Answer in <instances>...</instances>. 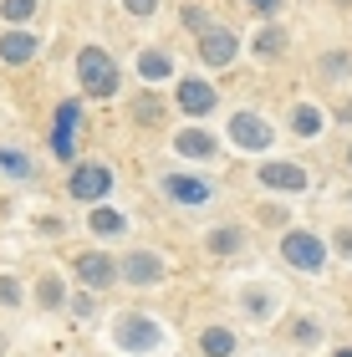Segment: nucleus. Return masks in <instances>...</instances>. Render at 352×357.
<instances>
[{
	"mask_svg": "<svg viewBox=\"0 0 352 357\" xmlns=\"http://www.w3.org/2000/svg\"><path fill=\"white\" fill-rule=\"evenodd\" d=\"M174 102H179L189 118H204V112L215 107V87H210V82H199V77H184L179 92H174Z\"/></svg>",
	"mask_w": 352,
	"mask_h": 357,
	"instance_id": "7",
	"label": "nucleus"
},
{
	"mask_svg": "<svg viewBox=\"0 0 352 357\" xmlns=\"http://www.w3.org/2000/svg\"><path fill=\"white\" fill-rule=\"evenodd\" d=\"M118 347L123 352H148V347H158V321H148V317H123L118 321Z\"/></svg>",
	"mask_w": 352,
	"mask_h": 357,
	"instance_id": "6",
	"label": "nucleus"
},
{
	"mask_svg": "<svg viewBox=\"0 0 352 357\" xmlns=\"http://www.w3.org/2000/svg\"><path fill=\"white\" fill-rule=\"evenodd\" d=\"M337 357H352V352H347V347H342V352H337Z\"/></svg>",
	"mask_w": 352,
	"mask_h": 357,
	"instance_id": "31",
	"label": "nucleus"
},
{
	"mask_svg": "<svg viewBox=\"0 0 352 357\" xmlns=\"http://www.w3.org/2000/svg\"><path fill=\"white\" fill-rule=\"evenodd\" d=\"M41 306H61V281H52V275L41 281Z\"/></svg>",
	"mask_w": 352,
	"mask_h": 357,
	"instance_id": "25",
	"label": "nucleus"
},
{
	"mask_svg": "<svg viewBox=\"0 0 352 357\" xmlns=\"http://www.w3.org/2000/svg\"><path fill=\"white\" fill-rule=\"evenodd\" d=\"M184 26H189V31H199V36L210 31V26H204V10H199V6H189V10H184Z\"/></svg>",
	"mask_w": 352,
	"mask_h": 357,
	"instance_id": "26",
	"label": "nucleus"
},
{
	"mask_svg": "<svg viewBox=\"0 0 352 357\" xmlns=\"http://www.w3.org/2000/svg\"><path fill=\"white\" fill-rule=\"evenodd\" d=\"M169 72H174V61H169L164 52H143V56H138V77H143V82H164Z\"/></svg>",
	"mask_w": 352,
	"mask_h": 357,
	"instance_id": "16",
	"label": "nucleus"
},
{
	"mask_svg": "<svg viewBox=\"0 0 352 357\" xmlns=\"http://www.w3.org/2000/svg\"><path fill=\"white\" fill-rule=\"evenodd\" d=\"M199 56L210 61V67H230L235 61V36L230 31H204L199 36Z\"/></svg>",
	"mask_w": 352,
	"mask_h": 357,
	"instance_id": "10",
	"label": "nucleus"
},
{
	"mask_svg": "<svg viewBox=\"0 0 352 357\" xmlns=\"http://www.w3.org/2000/svg\"><path fill=\"white\" fill-rule=\"evenodd\" d=\"M77 275H82L92 291H107V286L118 281V266L107 261L102 250H87V255H77Z\"/></svg>",
	"mask_w": 352,
	"mask_h": 357,
	"instance_id": "8",
	"label": "nucleus"
},
{
	"mask_svg": "<svg viewBox=\"0 0 352 357\" xmlns=\"http://www.w3.org/2000/svg\"><path fill=\"white\" fill-rule=\"evenodd\" d=\"M77 123H82V102L67 97V102L56 107V128H52V153L56 158H72L77 153Z\"/></svg>",
	"mask_w": 352,
	"mask_h": 357,
	"instance_id": "3",
	"label": "nucleus"
},
{
	"mask_svg": "<svg viewBox=\"0 0 352 357\" xmlns=\"http://www.w3.org/2000/svg\"><path fill=\"white\" fill-rule=\"evenodd\" d=\"M230 138H235V149L261 153V149H270V123L261 118V112H235L230 118Z\"/></svg>",
	"mask_w": 352,
	"mask_h": 357,
	"instance_id": "4",
	"label": "nucleus"
},
{
	"mask_svg": "<svg viewBox=\"0 0 352 357\" xmlns=\"http://www.w3.org/2000/svg\"><path fill=\"white\" fill-rule=\"evenodd\" d=\"M164 189H169L179 204H204V199H210V184H204V178H189V174H174Z\"/></svg>",
	"mask_w": 352,
	"mask_h": 357,
	"instance_id": "13",
	"label": "nucleus"
},
{
	"mask_svg": "<svg viewBox=\"0 0 352 357\" xmlns=\"http://www.w3.org/2000/svg\"><path fill=\"white\" fill-rule=\"evenodd\" d=\"M281 255H286V266H296V271H322V261H327L322 240H316L312 230H291L281 240Z\"/></svg>",
	"mask_w": 352,
	"mask_h": 357,
	"instance_id": "2",
	"label": "nucleus"
},
{
	"mask_svg": "<svg viewBox=\"0 0 352 357\" xmlns=\"http://www.w3.org/2000/svg\"><path fill=\"white\" fill-rule=\"evenodd\" d=\"M347 164H352V149H347Z\"/></svg>",
	"mask_w": 352,
	"mask_h": 357,
	"instance_id": "33",
	"label": "nucleus"
},
{
	"mask_svg": "<svg viewBox=\"0 0 352 357\" xmlns=\"http://www.w3.org/2000/svg\"><path fill=\"white\" fill-rule=\"evenodd\" d=\"M77 82H82L87 97H113L118 92V61L102 46H82L77 52Z\"/></svg>",
	"mask_w": 352,
	"mask_h": 357,
	"instance_id": "1",
	"label": "nucleus"
},
{
	"mask_svg": "<svg viewBox=\"0 0 352 357\" xmlns=\"http://www.w3.org/2000/svg\"><path fill=\"white\" fill-rule=\"evenodd\" d=\"M261 184H266V189H286V194H296V189H307V169H301V164H286V158H276V164H266V169H261Z\"/></svg>",
	"mask_w": 352,
	"mask_h": 357,
	"instance_id": "9",
	"label": "nucleus"
},
{
	"mask_svg": "<svg viewBox=\"0 0 352 357\" xmlns=\"http://www.w3.org/2000/svg\"><path fill=\"white\" fill-rule=\"evenodd\" d=\"M199 347L210 352V357H230V352H235V337H230L225 327H204V337H199Z\"/></svg>",
	"mask_w": 352,
	"mask_h": 357,
	"instance_id": "18",
	"label": "nucleus"
},
{
	"mask_svg": "<svg viewBox=\"0 0 352 357\" xmlns=\"http://www.w3.org/2000/svg\"><path fill=\"white\" fill-rule=\"evenodd\" d=\"M245 6H250V10H266V15H270V10L281 6V0H245Z\"/></svg>",
	"mask_w": 352,
	"mask_h": 357,
	"instance_id": "30",
	"label": "nucleus"
},
{
	"mask_svg": "<svg viewBox=\"0 0 352 357\" xmlns=\"http://www.w3.org/2000/svg\"><path fill=\"white\" fill-rule=\"evenodd\" d=\"M0 10H6V21H26V15H36V0H0Z\"/></svg>",
	"mask_w": 352,
	"mask_h": 357,
	"instance_id": "23",
	"label": "nucleus"
},
{
	"mask_svg": "<svg viewBox=\"0 0 352 357\" xmlns=\"http://www.w3.org/2000/svg\"><path fill=\"white\" fill-rule=\"evenodd\" d=\"M174 149H179L184 158H210L215 153V138L204 133V128H184V133L174 138Z\"/></svg>",
	"mask_w": 352,
	"mask_h": 357,
	"instance_id": "14",
	"label": "nucleus"
},
{
	"mask_svg": "<svg viewBox=\"0 0 352 357\" xmlns=\"http://www.w3.org/2000/svg\"><path fill=\"white\" fill-rule=\"evenodd\" d=\"M281 52H286V31L281 26H261V31H255V56H261V61L281 56Z\"/></svg>",
	"mask_w": 352,
	"mask_h": 357,
	"instance_id": "15",
	"label": "nucleus"
},
{
	"mask_svg": "<svg viewBox=\"0 0 352 357\" xmlns=\"http://www.w3.org/2000/svg\"><path fill=\"white\" fill-rule=\"evenodd\" d=\"M337 255H352V230H347V225L337 230Z\"/></svg>",
	"mask_w": 352,
	"mask_h": 357,
	"instance_id": "29",
	"label": "nucleus"
},
{
	"mask_svg": "<svg viewBox=\"0 0 352 357\" xmlns=\"http://www.w3.org/2000/svg\"><path fill=\"white\" fill-rule=\"evenodd\" d=\"M240 240H245V235H240L235 225H225V230H215V235H210V250H215V255H235V250H240Z\"/></svg>",
	"mask_w": 352,
	"mask_h": 357,
	"instance_id": "21",
	"label": "nucleus"
},
{
	"mask_svg": "<svg viewBox=\"0 0 352 357\" xmlns=\"http://www.w3.org/2000/svg\"><path fill=\"white\" fill-rule=\"evenodd\" d=\"M123 275L133 286H153V281H164V261L148 255V250H133V255H128V266H123Z\"/></svg>",
	"mask_w": 352,
	"mask_h": 357,
	"instance_id": "11",
	"label": "nucleus"
},
{
	"mask_svg": "<svg viewBox=\"0 0 352 357\" xmlns=\"http://www.w3.org/2000/svg\"><path fill=\"white\" fill-rule=\"evenodd\" d=\"M0 174L6 178H31V158L15 153V149H0Z\"/></svg>",
	"mask_w": 352,
	"mask_h": 357,
	"instance_id": "20",
	"label": "nucleus"
},
{
	"mask_svg": "<svg viewBox=\"0 0 352 357\" xmlns=\"http://www.w3.org/2000/svg\"><path fill=\"white\" fill-rule=\"evenodd\" d=\"M21 301V286H15V275H0V306H15Z\"/></svg>",
	"mask_w": 352,
	"mask_h": 357,
	"instance_id": "24",
	"label": "nucleus"
},
{
	"mask_svg": "<svg viewBox=\"0 0 352 357\" xmlns=\"http://www.w3.org/2000/svg\"><path fill=\"white\" fill-rule=\"evenodd\" d=\"M316 337H322V332H316V321H296V342H316Z\"/></svg>",
	"mask_w": 352,
	"mask_h": 357,
	"instance_id": "27",
	"label": "nucleus"
},
{
	"mask_svg": "<svg viewBox=\"0 0 352 357\" xmlns=\"http://www.w3.org/2000/svg\"><path fill=\"white\" fill-rule=\"evenodd\" d=\"M0 352H6V337H0Z\"/></svg>",
	"mask_w": 352,
	"mask_h": 357,
	"instance_id": "32",
	"label": "nucleus"
},
{
	"mask_svg": "<svg viewBox=\"0 0 352 357\" xmlns=\"http://www.w3.org/2000/svg\"><path fill=\"white\" fill-rule=\"evenodd\" d=\"M31 56H36V36H31V31H6V36H0V61L26 67Z\"/></svg>",
	"mask_w": 352,
	"mask_h": 357,
	"instance_id": "12",
	"label": "nucleus"
},
{
	"mask_svg": "<svg viewBox=\"0 0 352 357\" xmlns=\"http://www.w3.org/2000/svg\"><path fill=\"white\" fill-rule=\"evenodd\" d=\"M87 225H92V235H123V215L118 209H92Z\"/></svg>",
	"mask_w": 352,
	"mask_h": 357,
	"instance_id": "19",
	"label": "nucleus"
},
{
	"mask_svg": "<svg viewBox=\"0 0 352 357\" xmlns=\"http://www.w3.org/2000/svg\"><path fill=\"white\" fill-rule=\"evenodd\" d=\"M153 6H158V0H128V10H133V15H153Z\"/></svg>",
	"mask_w": 352,
	"mask_h": 357,
	"instance_id": "28",
	"label": "nucleus"
},
{
	"mask_svg": "<svg viewBox=\"0 0 352 357\" xmlns=\"http://www.w3.org/2000/svg\"><path fill=\"white\" fill-rule=\"evenodd\" d=\"M133 112H138V123H158V118H164V107H158V97H153V92H143Z\"/></svg>",
	"mask_w": 352,
	"mask_h": 357,
	"instance_id": "22",
	"label": "nucleus"
},
{
	"mask_svg": "<svg viewBox=\"0 0 352 357\" xmlns=\"http://www.w3.org/2000/svg\"><path fill=\"white\" fill-rule=\"evenodd\" d=\"M67 189H72V199H102V194L113 189V169L107 164H77Z\"/></svg>",
	"mask_w": 352,
	"mask_h": 357,
	"instance_id": "5",
	"label": "nucleus"
},
{
	"mask_svg": "<svg viewBox=\"0 0 352 357\" xmlns=\"http://www.w3.org/2000/svg\"><path fill=\"white\" fill-rule=\"evenodd\" d=\"M291 128H296V133H301V138H316V133H322V107H312V102H301V107L291 112Z\"/></svg>",
	"mask_w": 352,
	"mask_h": 357,
	"instance_id": "17",
	"label": "nucleus"
}]
</instances>
